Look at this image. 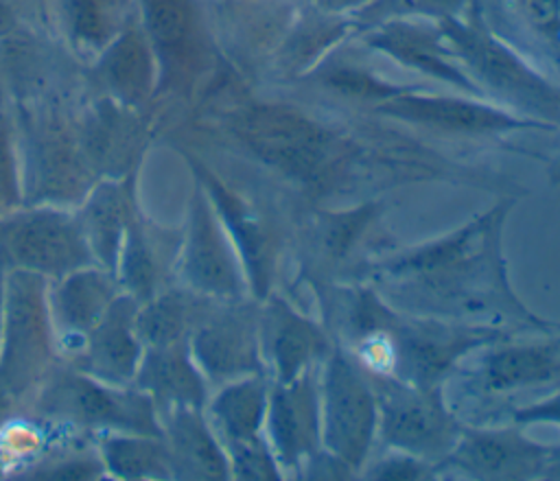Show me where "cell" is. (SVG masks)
Wrapping results in <instances>:
<instances>
[{"instance_id":"cell-1","label":"cell","mask_w":560,"mask_h":481,"mask_svg":"<svg viewBox=\"0 0 560 481\" xmlns=\"http://www.w3.org/2000/svg\"><path fill=\"white\" fill-rule=\"evenodd\" d=\"M512 203L501 201L442 238L385 258L376 267V282L416 315L472 324L483 317L560 330V324L532 315L508 284L501 230Z\"/></svg>"},{"instance_id":"cell-2","label":"cell","mask_w":560,"mask_h":481,"mask_svg":"<svg viewBox=\"0 0 560 481\" xmlns=\"http://www.w3.org/2000/svg\"><path fill=\"white\" fill-rule=\"evenodd\" d=\"M234 133L258 160L304 186L332 181L352 157V146L337 131L282 103L243 109Z\"/></svg>"},{"instance_id":"cell-3","label":"cell","mask_w":560,"mask_h":481,"mask_svg":"<svg viewBox=\"0 0 560 481\" xmlns=\"http://www.w3.org/2000/svg\"><path fill=\"white\" fill-rule=\"evenodd\" d=\"M317 387L322 446L354 474L365 464L376 435L374 387L346 348H332L324 356Z\"/></svg>"},{"instance_id":"cell-4","label":"cell","mask_w":560,"mask_h":481,"mask_svg":"<svg viewBox=\"0 0 560 481\" xmlns=\"http://www.w3.org/2000/svg\"><path fill=\"white\" fill-rule=\"evenodd\" d=\"M368 378L376 396V435L392 450L433 461L438 468L462 433L440 385H413L370 374Z\"/></svg>"},{"instance_id":"cell-5","label":"cell","mask_w":560,"mask_h":481,"mask_svg":"<svg viewBox=\"0 0 560 481\" xmlns=\"http://www.w3.org/2000/svg\"><path fill=\"white\" fill-rule=\"evenodd\" d=\"M455 57L470 74L516 107L560 120V87L534 72L516 52L483 26L444 17L440 26Z\"/></svg>"},{"instance_id":"cell-6","label":"cell","mask_w":560,"mask_h":481,"mask_svg":"<svg viewBox=\"0 0 560 481\" xmlns=\"http://www.w3.org/2000/svg\"><path fill=\"white\" fill-rule=\"evenodd\" d=\"M549 446L529 439L518 424L497 429L462 426L451 453L438 464L470 479L542 477Z\"/></svg>"},{"instance_id":"cell-7","label":"cell","mask_w":560,"mask_h":481,"mask_svg":"<svg viewBox=\"0 0 560 481\" xmlns=\"http://www.w3.org/2000/svg\"><path fill=\"white\" fill-rule=\"evenodd\" d=\"M267 431L271 453L284 472H300L322 446L319 387L311 369L269 391Z\"/></svg>"},{"instance_id":"cell-8","label":"cell","mask_w":560,"mask_h":481,"mask_svg":"<svg viewBox=\"0 0 560 481\" xmlns=\"http://www.w3.org/2000/svg\"><path fill=\"white\" fill-rule=\"evenodd\" d=\"M374 112L396 118L400 122L440 129L448 133H464V136H483V133L547 125L534 118H518V116H512L510 112H503L477 101H468V98L431 96V94H413V92L392 94L374 103Z\"/></svg>"},{"instance_id":"cell-9","label":"cell","mask_w":560,"mask_h":481,"mask_svg":"<svg viewBox=\"0 0 560 481\" xmlns=\"http://www.w3.org/2000/svg\"><path fill=\"white\" fill-rule=\"evenodd\" d=\"M547 383H560V337L501 343L483 354L470 378L477 394H510Z\"/></svg>"},{"instance_id":"cell-10","label":"cell","mask_w":560,"mask_h":481,"mask_svg":"<svg viewBox=\"0 0 560 481\" xmlns=\"http://www.w3.org/2000/svg\"><path fill=\"white\" fill-rule=\"evenodd\" d=\"M368 44L409 68L448 81L466 92H479V85L451 61L455 52L451 50L442 31H431L411 22L387 20L368 35Z\"/></svg>"},{"instance_id":"cell-11","label":"cell","mask_w":560,"mask_h":481,"mask_svg":"<svg viewBox=\"0 0 560 481\" xmlns=\"http://www.w3.org/2000/svg\"><path fill=\"white\" fill-rule=\"evenodd\" d=\"M265 341L278 383H289L311 369L328 350L326 332L289 302L273 300L265 315Z\"/></svg>"},{"instance_id":"cell-12","label":"cell","mask_w":560,"mask_h":481,"mask_svg":"<svg viewBox=\"0 0 560 481\" xmlns=\"http://www.w3.org/2000/svg\"><path fill=\"white\" fill-rule=\"evenodd\" d=\"M4 238L11 254L33 269L63 271L77 267L85 258L74 227L55 214L20 219L9 225Z\"/></svg>"},{"instance_id":"cell-13","label":"cell","mask_w":560,"mask_h":481,"mask_svg":"<svg viewBox=\"0 0 560 481\" xmlns=\"http://www.w3.org/2000/svg\"><path fill=\"white\" fill-rule=\"evenodd\" d=\"M44 321L39 289L26 275H15L9 302V339L4 354V380L22 387L42 356Z\"/></svg>"},{"instance_id":"cell-14","label":"cell","mask_w":560,"mask_h":481,"mask_svg":"<svg viewBox=\"0 0 560 481\" xmlns=\"http://www.w3.org/2000/svg\"><path fill=\"white\" fill-rule=\"evenodd\" d=\"M186 267H188L190 280L203 291L230 295V293H236L238 289L234 258L225 241L221 238L203 201H197V208L192 214Z\"/></svg>"},{"instance_id":"cell-15","label":"cell","mask_w":560,"mask_h":481,"mask_svg":"<svg viewBox=\"0 0 560 481\" xmlns=\"http://www.w3.org/2000/svg\"><path fill=\"white\" fill-rule=\"evenodd\" d=\"M195 352L203 367L214 376L256 372V330L249 319L230 317L197 335Z\"/></svg>"},{"instance_id":"cell-16","label":"cell","mask_w":560,"mask_h":481,"mask_svg":"<svg viewBox=\"0 0 560 481\" xmlns=\"http://www.w3.org/2000/svg\"><path fill=\"white\" fill-rule=\"evenodd\" d=\"M147 31L166 70H179L195 50V9L190 0H144Z\"/></svg>"},{"instance_id":"cell-17","label":"cell","mask_w":560,"mask_h":481,"mask_svg":"<svg viewBox=\"0 0 560 481\" xmlns=\"http://www.w3.org/2000/svg\"><path fill=\"white\" fill-rule=\"evenodd\" d=\"M212 192L245 260L252 284L256 286L258 295H265L271 273V238L267 230L260 225L256 216H252V212L241 201H236L217 184H212Z\"/></svg>"},{"instance_id":"cell-18","label":"cell","mask_w":560,"mask_h":481,"mask_svg":"<svg viewBox=\"0 0 560 481\" xmlns=\"http://www.w3.org/2000/svg\"><path fill=\"white\" fill-rule=\"evenodd\" d=\"M378 203H363L346 212H322L306 225V245L317 262H339L376 216Z\"/></svg>"},{"instance_id":"cell-19","label":"cell","mask_w":560,"mask_h":481,"mask_svg":"<svg viewBox=\"0 0 560 481\" xmlns=\"http://www.w3.org/2000/svg\"><path fill=\"white\" fill-rule=\"evenodd\" d=\"M269 391L262 378H245L230 385L214 402V413L228 437L234 442L256 439L267 422Z\"/></svg>"},{"instance_id":"cell-20","label":"cell","mask_w":560,"mask_h":481,"mask_svg":"<svg viewBox=\"0 0 560 481\" xmlns=\"http://www.w3.org/2000/svg\"><path fill=\"white\" fill-rule=\"evenodd\" d=\"M107 85L127 103H138L151 85V55L140 33H122L107 50L103 61Z\"/></svg>"},{"instance_id":"cell-21","label":"cell","mask_w":560,"mask_h":481,"mask_svg":"<svg viewBox=\"0 0 560 481\" xmlns=\"http://www.w3.org/2000/svg\"><path fill=\"white\" fill-rule=\"evenodd\" d=\"M63 407L94 422H125V424H142L149 422V411L138 400H120L85 380H72L63 389Z\"/></svg>"},{"instance_id":"cell-22","label":"cell","mask_w":560,"mask_h":481,"mask_svg":"<svg viewBox=\"0 0 560 481\" xmlns=\"http://www.w3.org/2000/svg\"><path fill=\"white\" fill-rule=\"evenodd\" d=\"M173 439L179 461L188 474L206 479H221L228 474V466L219 446L203 429V424L190 413H179L173 424Z\"/></svg>"},{"instance_id":"cell-23","label":"cell","mask_w":560,"mask_h":481,"mask_svg":"<svg viewBox=\"0 0 560 481\" xmlns=\"http://www.w3.org/2000/svg\"><path fill=\"white\" fill-rule=\"evenodd\" d=\"M136 142V127L131 120L114 107H105L92 120L88 129V146L98 164L107 166H125Z\"/></svg>"},{"instance_id":"cell-24","label":"cell","mask_w":560,"mask_h":481,"mask_svg":"<svg viewBox=\"0 0 560 481\" xmlns=\"http://www.w3.org/2000/svg\"><path fill=\"white\" fill-rule=\"evenodd\" d=\"M136 343L129 335L122 308H114L94 339V361L114 376H127L136 363Z\"/></svg>"},{"instance_id":"cell-25","label":"cell","mask_w":560,"mask_h":481,"mask_svg":"<svg viewBox=\"0 0 560 481\" xmlns=\"http://www.w3.org/2000/svg\"><path fill=\"white\" fill-rule=\"evenodd\" d=\"M144 383L179 402H199L201 398V383L192 367L173 354H158L151 356L144 365Z\"/></svg>"},{"instance_id":"cell-26","label":"cell","mask_w":560,"mask_h":481,"mask_svg":"<svg viewBox=\"0 0 560 481\" xmlns=\"http://www.w3.org/2000/svg\"><path fill=\"white\" fill-rule=\"evenodd\" d=\"M107 284L96 273H79L61 291V308L70 326L90 328L105 310Z\"/></svg>"},{"instance_id":"cell-27","label":"cell","mask_w":560,"mask_h":481,"mask_svg":"<svg viewBox=\"0 0 560 481\" xmlns=\"http://www.w3.org/2000/svg\"><path fill=\"white\" fill-rule=\"evenodd\" d=\"M90 230L96 249L103 256H112L118 245V236L122 230V214H120V203L118 195L114 190H101L88 212Z\"/></svg>"},{"instance_id":"cell-28","label":"cell","mask_w":560,"mask_h":481,"mask_svg":"<svg viewBox=\"0 0 560 481\" xmlns=\"http://www.w3.org/2000/svg\"><path fill=\"white\" fill-rule=\"evenodd\" d=\"M107 461L114 472L122 477H142L160 470L158 450L142 442H109L107 444Z\"/></svg>"},{"instance_id":"cell-29","label":"cell","mask_w":560,"mask_h":481,"mask_svg":"<svg viewBox=\"0 0 560 481\" xmlns=\"http://www.w3.org/2000/svg\"><path fill=\"white\" fill-rule=\"evenodd\" d=\"M234 474L241 479H280L282 470L271 446L256 439L234 442Z\"/></svg>"},{"instance_id":"cell-30","label":"cell","mask_w":560,"mask_h":481,"mask_svg":"<svg viewBox=\"0 0 560 481\" xmlns=\"http://www.w3.org/2000/svg\"><path fill=\"white\" fill-rule=\"evenodd\" d=\"M184 324V310L182 304L173 297H164L155 304H151L142 317H140V330L142 335L153 343H171Z\"/></svg>"},{"instance_id":"cell-31","label":"cell","mask_w":560,"mask_h":481,"mask_svg":"<svg viewBox=\"0 0 560 481\" xmlns=\"http://www.w3.org/2000/svg\"><path fill=\"white\" fill-rule=\"evenodd\" d=\"M112 0H70L72 28L81 42L101 44L109 37V4Z\"/></svg>"},{"instance_id":"cell-32","label":"cell","mask_w":560,"mask_h":481,"mask_svg":"<svg viewBox=\"0 0 560 481\" xmlns=\"http://www.w3.org/2000/svg\"><path fill=\"white\" fill-rule=\"evenodd\" d=\"M464 0H374L361 13L370 20H389L392 15H413V13H431L451 17V13Z\"/></svg>"},{"instance_id":"cell-33","label":"cell","mask_w":560,"mask_h":481,"mask_svg":"<svg viewBox=\"0 0 560 481\" xmlns=\"http://www.w3.org/2000/svg\"><path fill=\"white\" fill-rule=\"evenodd\" d=\"M363 474L372 479H424L438 474V468L435 464H429L427 459H420L416 455L392 450L387 457L370 466Z\"/></svg>"},{"instance_id":"cell-34","label":"cell","mask_w":560,"mask_h":481,"mask_svg":"<svg viewBox=\"0 0 560 481\" xmlns=\"http://www.w3.org/2000/svg\"><path fill=\"white\" fill-rule=\"evenodd\" d=\"M521 11L536 31L560 39V0H521Z\"/></svg>"},{"instance_id":"cell-35","label":"cell","mask_w":560,"mask_h":481,"mask_svg":"<svg viewBox=\"0 0 560 481\" xmlns=\"http://www.w3.org/2000/svg\"><path fill=\"white\" fill-rule=\"evenodd\" d=\"M512 422L518 426H527V424H558L560 426V389L551 396H545L542 400L518 407L512 413Z\"/></svg>"},{"instance_id":"cell-36","label":"cell","mask_w":560,"mask_h":481,"mask_svg":"<svg viewBox=\"0 0 560 481\" xmlns=\"http://www.w3.org/2000/svg\"><path fill=\"white\" fill-rule=\"evenodd\" d=\"M127 275H129L131 284L138 291L149 289V284H151V265L147 262V258L140 249H131V254L127 256Z\"/></svg>"},{"instance_id":"cell-37","label":"cell","mask_w":560,"mask_h":481,"mask_svg":"<svg viewBox=\"0 0 560 481\" xmlns=\"http://www.w3.org/2000/svg\"><path fill=\"white\" fill-rule=\"evenodd\" d=\"M319 9L328 11V13H341V11H348V9H357V7H363V4H370L374 0H315Z\"/></svg>"},{"instance_id":"cell-38","label":"cell","mask_w":560,"mask_h":481,"mask_svg":"<svg viewBox=\"0 0 560 481\" xmlns=\"http://www.w3.org/2000/svg\"><path fill=\"white\" fill-rule=\"evenodd\" d=\"M542 477L560 479V446H549L547 461H545V468H542Z\"/></svg>"},{"instance_id":"cell-39","label":"cell","mask_w":560,"mask_h":481,"mask_svg":"<svg viewBox=\"0 0 560 481\" xmlns=\"http://www.w3.org/2000/svg\"><path fill=\"white\" fill-rule=\"evenodd\" d=\"M553 184H560V162H558V168H556V173H553Z\"/></svg>"}]
</instances>
